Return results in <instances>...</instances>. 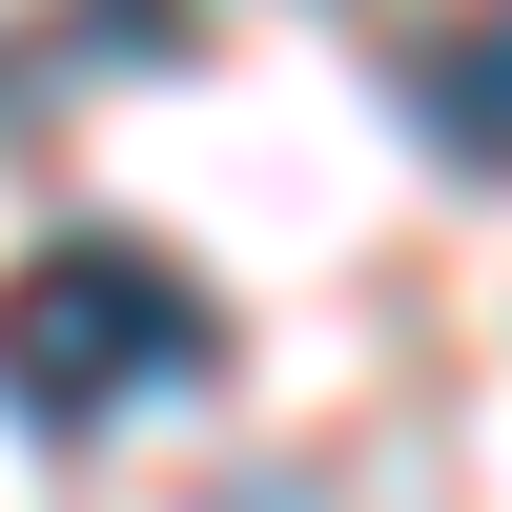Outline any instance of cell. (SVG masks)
<instances>
[{"label":"cell","instance_id":"6da1fadb","mask_svg":"<svg viewBox=\"0 0 512 512\" xmlns=\"http://www.w3.org/2000/svg\"><path fill=\"white\" fill-rule=\"evenodd\" d=\"M185 369H226V308H205L164 246L62 226V246L0 267V410H21V431H103V410L185 390Z\"/></svg>","mask_w":512,"mask_h":512},{"label":"cell","instance_id":"7a4b0ae2","mask_svg":"<svg viewBox=\"0 0 512 512\" xmlns=\"http://www.w3.org/2000/svg\"><path fill=\"white\" fill-rule=\"evenodd\" d=\"M410 123H431L451 164H512V0H492V21H431V41H410Z\"/></svg>","mask_w":512,"mask_h":512}]
</instances>
